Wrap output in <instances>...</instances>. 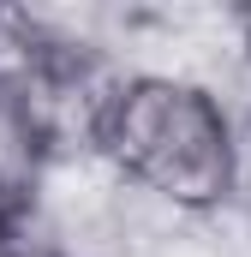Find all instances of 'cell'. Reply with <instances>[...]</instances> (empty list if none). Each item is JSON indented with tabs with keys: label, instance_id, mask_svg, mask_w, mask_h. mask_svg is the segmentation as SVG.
<instances>
[{
	"label": "cell",
	"instance_id": "1",
	"mask_svg": "<svg viewBox=\"0 0 251 257\" xmlns=\"http://www.w3.org/2000/svg\"><path fill=\"white\" fill-rule=\"evenodd\" d=\"M90 156L126 192L150 197L174 221H203L227 209L239 192L233 120L221 96L191 72H162V66L120 72L96 114Z\"/></svg>",
	"mask_w": 251,
	"mask_h": 257
},
{
	"label": "cell",
	"instance_id": "4",
	"mask_svg": "<svg viewBox=\"0 0 251 257\" xmlns=\"http://www.w3.org/2000/svg\"><path fill=\"white\" fill-rule=\"evenodd\" d=\"M245 54H251V18H245Z\"/></svg>",
	"mask_w": 251,
	"mask_h": 257
},
{
	"label": "cell",
	"instance_id": "2",
	"mask_svg": "<svg viewBox=\"0 0 251 257\" xmlns=\"http://www.w3.org/2000/svg\"><path fill=\"white\" fill-rule=\"evenodd\" d=\"M48 168H54V144L36 120L30 96L0 84V221H24L36 209Z\"/></svg>",
	"mask_w": 251,
	"mask_h": 257
},
{
	"label": "cell",
	"instance_id": "3",
	"mask_svg": "<svg viewBox=\"0 0 251 257\" xmlns=\"http://www.w3.org/2000/svg\"><path fill=\"white\" fill-rule=\"evenodd\" d=\"M0 257H72V251L60 245L54 227H36L24 215V221H0Z\"/></svg>",
	"mask_w": 251,
	"mask_h": 257
}]
</instances>
